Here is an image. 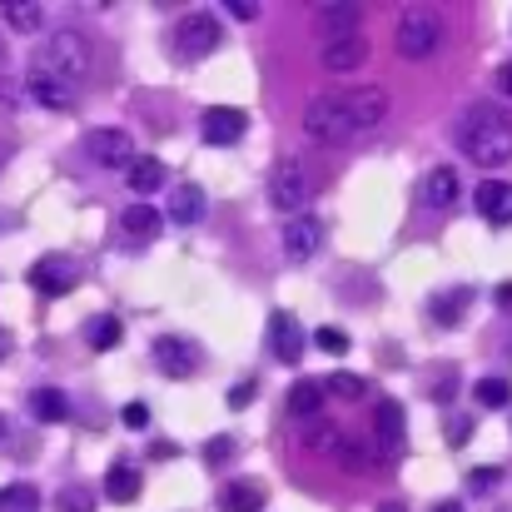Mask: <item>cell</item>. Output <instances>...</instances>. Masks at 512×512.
Listing matches in <instances>:
<instances>
[{
  "mask_svg": "<svg viewBox=\"0 0 512 512\" xmlns=\"http://www.w3.org/2000/svg\"><path fill=\"white\" fill-rule=\"evenodd\" d=\"M60 512H95V493L90 488H80V483H70V488H60Z\"/></svg>",
  "mask_w": 512,
  "mask_h": 512,
  "instance_id": "d6a6232c",
  "label": "cell"
},
{
  "mask_svg": "<svg viewBox=\"0 0 512 512\" xmlns=\"http://www.w3.org/2000/svg\"><path fill=\"white\" fill-rule=\"evenodd\" d=\"M478 214L488 219V224H512V184L503 179H488V184H478Z\"/></svg>",
  "mask_w": 512,
  "mask_h": 512,
  "instance_id": "e0dca14e",
  "label": "cell"
},
{
  "mask_svg": "<svg viewBox=\"0 0 512 512\" xmlns=\"http://www.w3.org/2000/svg\"><path fill=\"white\" fill-rule=\"evenodd\" d=\"M244 130H249L244 110H229V105H214V110L199 120V135H204V145H214V150L239 145V140H244Z\"/></svg>",
  "mask_w": 512,
  "mask_h": 512,
  "instance_id": "30bf717a",
  "label": "cell"
},
{
  "mask_svg": "<svg viewBox=\"0 0 512 512\" xmlns=\"http://www.w3.org/2000/svg\"><path fill=\"white\" fill-rule=\"evenodd\" d=\"M458 170L453 165H438V170L423 174V184H418V199L428 204V209H453L458 204Z\"/></svg>",
  "mask_w": 512,
  "mask_h": 512,
  "instance_id": "2e32d148",
  "label": "cell"
},
{
  "mask_svg": "<svg viewBox=\"0 0 512 512\" xmlns=\"http://www.w3.org/2000/svg\"><path fill=\"white\" fill-rule=\"evenodd\" d=\"M458 150L478 170H498L512 160V115L503 105H473L458 125Z\"/></svg>",
  "mask_w": 512,
  "mask_h": 512,
  "instance_id": "6da1fadb",
  "label": "cell"
},
{
  "mask_svg": "<svg viewBox=\"0 0 512 512\" xmlns=\"http://www.w3.org/2000/svg\"><path fill=\"white\" fill-rule=\"evenodd\" d=\"M314 15L324 20L329 40H334V35H358V20H363V10H358L353 0H324V5H319Z\"/></svg>",
  "mask_w": 512,
  "mask_h": 512,
  "instance_id": "ffe728a7",
  "label": "cell"
},
{
  "mask_svg": "<svg viewBox=\"0 0 512 512\" xmlns=\"http://www.w3.org/2000/svg\"><path fill=\"white\" fill-rule=\"evenodd\" d=\"M165 179H170V170H165V160H155V155H135V165H130V174H125V184L135 189V194H155V189H165Z\"/></svg>",
  "mask_w": 512,
  "mask_h": 512,
  "instance_id": "7402d4cb",
  "label": "cell"
},
{
  "mask_svg": "<svg viewBox=\"0 0 512 512\" xmlns=\"http://www.w3.org/2000/svg\"><path fill=\"white\" fill-rule=\"evenodd\" d=\"M433 512H463V503H438Z\"/></svg>",
  "mask_w": 512,
  "mask_h": 512,
  "instance_id": "f6af8a7d",
  "label": "cell"
},
{
  "mask_svg": "<svg viewBox=\"0 0 512 512\" xmlns=\"http://www.w3.org/2000/svg\"><path fill=\"white\" fill-rule=\"evenodd\" d=\"M498 304H503V309L512 304V284H498Z\"/></svg>",
  "mask_w": 512,
  "mask_h": 512,
  "instance_id": "7bdbcfd3",
  "label": "cell"
},
{
  "mask_svg": "<svg viewBox=\"0 0 512 512\" xmlns=\"http://www.w3.org/2000/svg\"><path fill=\"white\" fill-rule=\"evenodd\" d=\"M30 408H35L40 423H65V413H70V403H65L60 388H35L30 393Z\"/></svg>",
  "mask_w": 512,
  "mask_h": 512,
  "instance_id": "f1b7e54d",
  "label": "cell"
},
{
  "mask_svg": "<svg viewBox=\"0 0 512 512\" xmlns=\"http://www.w3.org/2000/svg\"><path fill=\"white\" fill-rule=\"evenodd\" d=\"M309 199H314V179L299 160H279L269 174V204L279 214H309Z\"/></svg>",
  "mask_w": 512,
  "mask_h": 512,
  "instance_id": "3957f363",
  "label": "cell"
},
{
  "mask_svg": "<svg viewBox=\"0 0 512 512\" xmlns=\"http://www.w3.org/2000/svg\"><path fill=\"white\" fill-rule=\"evenodd\" d=\"M473 398H478V408H508L512 383L508 378H478V383H473Z\"/></svg>",
  "mask_w": 512,
  "mask_h": 512,
  "instance_id": "f546056e",
  "label": "cell"
},
{
  "mask_svg": "<svg viewBox=\"0 0 512 512\" xmlns=\"http://www.w3.org/2000/svg\"><path fill=\"white\" fill-rule=\"evenodd\" d=\"M438 40H443V20L433 10H403V20L393 30V45L403 60H428L438 50Z\"/></svg>",
  "mask_w": 512,
  "mask_h": 512,
  "instance_id": "277c9868",
  "label": "cell"
},
{
  "mask_svg": "<svg viewBox=\"0 0 512 512\" xmlns=\"http://www.w3.org/2000/svg\"><path fill=\"white\" fill-rule=\"evenodd\" d=\"M343 110H348L353 135H368V130H378V125L388 120V95H383L378 85H363V90L343 95Z\"/></svg>",
  "mask_w": 512,
  "mask_h": 512,
  "instance_id": "ba28073f",
  "label": "cell"
},
{
  "mask_svg": "<svg viewBox=\"0 0 512 512\" xmlns=\"http://www.w3.org/2000/svg\"><path fill=\"white\" fill-rule=\"evenodd\" d=\"M304 135L319 140V145H343V140H353V125H348L343 95H319V100L304 105Z\"/></svg>",
  "mask_w": 512,
  "mask_h": 512,
  "instance_id": "5b68a950",
  "label": "cell"
},
{
  "mask_svg": "<svg viewBox=\"0 0 512 512\" xmlns=\"http://www.w3.org/2000/svg\"><path fill=\"white\" fill-rule=\"evenodd\" d=\"M224 10H229L234 20H259V5H249V0H229Z\"/></svg>",
  "mask_w": 512,
  "mask_h": 512,
  "instance_id": "74e56055",
  "label": "cell"
},
{
  "mask_svg": "<svg viewBox=\"0 0 512 512\" xmlns=\"http://www.w3.org/2000/svg\"><path fill=\"white\" fill-rule=\"evenodd\" d=\"M90 65H95V50H90V40L80 30H55L45 40L40 60H35V70H45V75H55L65 85H80L90 75Z\"/></svg>",
  "mask_w": 512,
  "mask_h": 512,
  "instance_id": "7a4b0ae2",
  "label": "cell"
},
{
  "mask_svg": "<svg viewBox=\"0 0 512 512\" xmlns=\"http://www.w3.org/2000/svg\"><path fill=\"white\" fill-rule=\"evenodd\" d=\"M468 438H473V418H453L448 423V448H463Z\"/></svg>",
  "mask_w": 512,
  "mask_h": 512,
  "instance_id": "d590c367",
  "label": "cell"
},
{
  "mask_svg": "<svg viewBox=\"0 0 512 512\" xmlns=\"http://www.w3.org/2000/svg\"><path fill=\"white\" fill-rule=\"evenodd\" d=\"M319 408H324L319 378H299V383L289 388V413H294V418H319Z\"/></svg>",
  "mask_w": 512,
  "mask_h": 512,
  "instance_id": "d4e9b609",
  "label": "cell"
},
{
  "mask_svg": "<svg viewBox=\"0 0 512 512\" xmlns=\"http://www.w3.org/2000/svg\"><path fill=\"white\" fill-rule=\"evenodd\" d=\"M170 219L184 224V229L204 219V189H199V184H174L170 189Z\"/></svg>",
  "mask_w": 512,
  "mask_h": 512,
  "instance_id": "44dd1931",
  "label": "cell"
},
{
  "mask_svg": "<svg viewBox=\"0 0 512 512\" xmlns=\"http://www.w3.org/2000/svg\"><path fill=\"white\" fill-rule=\"evenodd\" d=\"M105 498H110V503H135V498H140V473H135L130 463H115V468L105 473Z\"/></svg>",
  "mask_w": 512,
  "mask_h": 512,
  "instance_id": "484cf974",
  "label": "cell"
},
{
  "mask_svg": "<svg viewBox=\"0 0 512 512\" xmlns=\"http://www.w3.org/2000/svg\"><path fill=\"white\" fill-rule=\"evenodd\" d=\"M120 418H125V428H135V433H145V428H150V408H145V403H125V413H120Z\"/></svg>",
  "mask_w": 512,
  "mask_h": 512,
  "instance_id": "e575fe53",
  "label": "cell"
},
{
  "mask_svg": "<svg viewBox=\"0 0 512 512\" xmlns=\"http://www.w3.org/2000/svg\"><path fill=\"white\" fill-rule=\"evenodd\" d=\"M30 289L45 294V299H65V294L75 289V269H70V259L45 254L40 264H30Z\"/></svg>",
  "mask_w": 512,
  "mask_h": 512,
  "instance_id": "8fae6325",
  "label": "cell"
},
{
  "mask_svg": "<svg viewBox=\"0 0 512 512\" xmlns=\"http://www.w3.org/2000/svg\"><path fill=\"white\" fill-rule=\"evenodd\" d=\"M0 443H5V418H0Z\"/></svg>",
  "mask_w": 512,
  "mask_h": 512,
  "instance_id": "bcb514c9",
  "label": "cell"
},
{
  "mask_svg": "<svg viewBox=\"0 0 512 512\" xmlns=\"http://www.w3.org/2000/svg\"><path fill=\"white\" fill-rule=\"evenodd\" d=\"M319 249H324V219L294 214V219L284 224V254H289L294 264H304V259H314Z\"/></svg>",
  "mask_w": 512,
  "mask_h": 512,
  "instance_id": "9c48e42d",
  "label": "cell"
},
{
  "mask_svg": "<svg viewBox=\"0 0 512 512\" xmlns=\"http://www.w3.org/2000/svg\"><path fill=\"white\" fill-rule=\"evenodd\" d=\"M0 65H5V45H0Z\"/></svg>",
  "mask_w": 512,
  "mask_h": 512,
  "instance_id": "7dc6e473",
  "label": "cell"
},
{
  "mask_svg": "<svg viewBox=\"0 0 512 512\" xmlns=\"http://www.w3.org/2000/svg\"><path fill=\"white\" fill-rule=\"evenodd\" d=\"M10 348H15V339H10V329H0V363L10 358Z\"/></svg>",
  "mask_w": 512,
  "mask_h": 512,
  "instance_id": "b9f144b4",
  "label": "cell"
},
{
  "mask_svg": "<svg viewBox=\"0 0 512 512\" xmlns=\"http://www.w3.org/2000/svg\"><path fill=\"white\" fill-rule=\"evenodd\" d=\"M25 95L35 105H45V110H75V85H65V80H55L45 70H30L25 75Z\"/></svg>",
  "mask_w": 512,
  "mask_h": 512,
  "instance_id": "9a60e30c",
  "label": "cell"
},
{
  "mask_svg": "<svg viewBox=\"0 0 512 512\" xmlns=\"http://www.w3.org/2000/svg\"><path fill=\"white\" fill-rule=\"evenodd\" d=\"M219 40H224V25H219V15H209V10L184 15L179 30H174V50H179L184 60H204V55H214Z\"/></svg>",
  "mask_w": 512,
  "mask_h": 512,
  "instance_id": "8992f818",
  "label": "cell"
},
{
  "mask_svg": "<svg viewBox=\"0 0 512 512\" xmlns=\"http://www.w3.org/2000/svg\"><path fill=\"white\" fill-rule=\"evenodd\" d=\"M324 70L329 75H348V70H358L363 60H368V40L363 35H334V40H324Z\"/></svg>",
  "mask_w": 512,
  "mask_h": 512,
  "instance_id": "4fadbf2b",
  "label": "cell"
},
{
  "mask_svg": "<svg viewBox=\"0 0 512 512\" xmlns=\"http://www.w3.org/2000/svg\"><path fill=\"white\" fill-rule=\"evenodd\" d=\"M155 368L165 378H189L199 373V348L184 339H155Z\"/></svg>",
  "mask_w": 512,
  "mask_h": 512,
  "instance_id": "5bb4252c",
  "label": "cell"
},
{
  "mask_svg": "<svg viewBox=\"0 0 512 512\" xmlns=\"http://www.w3.org/2000/svg\"><path fill=\"white\" fill-rule=\"evenodd\" d=\"M498 90L512 95V60H503V70H498Z\"/></svg>",
  "mask_w": 512,
  "mask_h": 512,
  "instance_id": "60d3db41",
  "label": "cell"
},
{
  "mask_svg": "<svg viewBox=\"0 0 512 512\" xmlns=\"http://www.w3.org/2000/svg\"><path fill=\"white\" fill-rule=\"evenodd\" d=\"M0 15H5V25H10L15 35H35V30L45 25V5H40V0H10Z\"/></svg>",
  "mask_w": 512,
  "mask_h": 512,
  "instance_id": "603a6c76",
  "label": "cell"
},
{
  "mask_svg": "<svg viewBox=\"0 0 512 512\" xmlns=\"http://www.w3.org/2000/svg\"><path fill=\"white\" fill-rule=\"evenodd\" d=\"M373 428H378V438H383V453H403V403H398V398H378Z\"/></svg>",
  "mask_w": 512,
  "mask_h": 512,
  "instance_id": "ac0fdd59",
  "label": "cell"
},
{
  "mask_svg": "<svg viewBox=\"0 0 512 512\" xmlns=\"http://www.w3.org/2000/svg\"><path fill=\"white\" fill-rule=\"evenodd\" d=\"M120 224H125V234H130V239H145V244H150V239L165 229V219H160L150 204H135V209H125V219H120Z\"/></svg>",
  "mask_w": 512,
  "mask_h": 512,
  "instance_id": "4316f807",
  "label": "cell"
},
{
  "mask_svg": "<svg viewBox=\"0 0 512 512\" xmlns=\"http://www.w3.org/2000/svg\"><path fill=\"white\" fill-rule=\"evenodd\" d=\"M468 299H473V289H443L433 304H428V314H433V324H443V329H453L458 319H463V309H468Z\"/></svg>",
  "mask_w": 512,
  "mask_h": 512,
  "instance_id": "cb8c5ba5",
  "label": "cell"
},
{
  "mask_svg": "<svg viewBox=\"0 0 512 512\" xmlns=\"http://www.w3.org/2000/svg\"><path fill=\"white\" fill-rule=\"evenodd\" d=\"M40 508V493L30 488V483H10V488H0V512H35Z\"/></svg>",
  "mask_w": 512,
  "mask_h": 512,
  "instance_id": "1f68e13d",
  "label": "cell"
},
{
  "mask_svg": "<svg viewBox=\"0 0 512 512\" xmlns=\"http://www.w3.org/2000/svg\"><path fill=\"white\" fill-rule=\"evenodd\" d=\"M229 403H234V408H249V403H254V378H244V383L229 393Z\"/></svg>",
  "mask_w": 512,
  "mask_h": 512,
  "instance_id": "f35d334b",
  "label": "cell"
},
{
  "mask_svg": "<svg viewBox=\"0 0 512 512\" xmlns=\"http://www.w3.org/2000/svg\"><path fill=\"white\" fill-rule=\"evenodd\" d=\"M120 334H125V329H120L115 314H95V319L85 324V343H90L95 353H110V348L120 343Z\"/></svg>",
  "mask_w": 512,
  "mask_h": 512,
  "instance_id": "83f0119b",
  "label": "cell"
},
{
  "mask_svg": "<svg viewBox=\"0 0 512 512\" xmlns=\"http://www.w3.org/2000/svg\"><path fill=\"white\" fill-rule=\"evenodd\" d=\"M378 512H408V508H403V503L393 498V503H383V508H378Z\"/></svg>",
  "mask_w": 512,
  "mask_h": 512,
  "instance_id": "ee69618b",
  "label": "cell"
},
{
  "mask_svg": "<svg viewBox=\"0 0 512 512\" xmlns=\"http://www.w3.org/2000/svg\"><path fill=\"white\" fill-rule=\"evenodd\" d=\"M503 478V468H488V473H473V488H493Z\"/></svg>",
  "mask_w": 512,
  "mask_h": 512,
  "instance_id": "ab89813d",
  "label": "cell"
},
{
  "mask_svg": "<svg viewBox=\"0 0 512 512\" xmlns=\"http://www.w3.org/2000/svg\"><path fill=\"white\" fill-rule=\"evenodd\" d=\"M204 458H209V463H224V458H234V438H209V443H204Z\"/></svg>",
  "mask_w": 512,
  "mask_h": 512,
  "instance_id": "8d00e7d4",
  "label": "cell"
},
{
  "mask_svg": "<svg viewBox=\"0 0 512 512\" xmlns=\"http://www.w3.org/2000/svg\"><path fill=\"white\" fill-rule=\"evenodd\" d=\"M269 348H274L279 363H299L304 348H309V343H304V324H299L294 314H284V309L269 314Z\"/></svg>",
  "mask_w": 512,
  "mask_h": 512,
  "instance_id": "7c38bea8",
  "label": "cell"
},
{
  "mask_svg": "<svg viewBox=\"0 0 512 512\" xmlns=\"http://www.w3.org/2000/svg\"><path fill=\"white\" fill-rule=\"evenodd\" d=\"M85 150L100 170H130L135 165V135L130 130H90Z\"/></svg>",
  "mask_w": 512,
  "mask_h": 512,
  "instance_id": "52a82bcc",
  "label": "cell"
},
{
  "mask_svg": "<svg viewBox=\"0 0 512 512\" xmlns=\"http://www.w3.org/2000/svg\"><path fill=\"white\" fill-rule=\"evenodd\" d=\"M264 503H269L264 483H259V478H239V483H229V488H224L219 512H264Z\"/></svg>",
  "mask_w": 512,
  "mask_h": 512,
  "instance_id": "d6986e66",
  "label": "cell"
},
{
  "mask_svg": "<svg viewBox=\"0 0 512 512\" xmlns=\"http://www.w3.org/2000/svg\"><path fill=\"white\" fill-rule=\"evenodd\" d=\"M314 343H319L324 353H334V358H339V353H348V334H343V329H334V324L314 329Z\"/></svg>",
  "mask_w": 512,
  "mask_h": 512,
  "instance_id": "836d02e7",
  "label": "cell"
},
{
  "mask_svg": "<svg viewBox=\"0 0 512 512\" xmlns=\"http://www.w3.org/2000/svg\"><path fill=\"white\" fill-rule=\"evenodd\" d=\"M319 388H324V398H343V403L363 398V378L358 373H329V378H319Z\"/></svg>",
  "mask_w": 512,
  "mask_h": 512,
  "instance_id": "4dcf8cb0",
  "label": "cell"
}]
</instances>
